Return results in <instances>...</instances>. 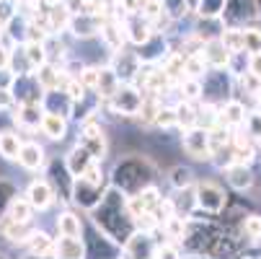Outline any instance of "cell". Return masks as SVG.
Wrapping results in <instances>:
<instances>
[{"label":"cell","mask_w":261,"mask_h":259,"mask_svg":"<svg viewBox=\"0 0 261 259\" xmlns=\"http://www.w3.org/2000/svg\"><path fill=\"white\" fill-rule=\"evenodd\" d=\"M23 259H55L52 254H26Z\"/></svg>","instance_id":"cell-49"},{"label":"cell","mask_w":261,"mask_h":259,"mask_svg":"<svg viewBox=\"0 0 261 259\" xmlns=\"http://www.w3.org/2000/svg\"><path fill=\"white\" fill-rule=\"evenodd\" d=\"M11 96L16 104H42L44 99V88L39 86L34 73H21V76H13L11 78V86H8Z\"/></svg>","instance_id":"cell-4"},{"label":"cell","mask_w":261,"mask_h":259,"mask_svg":"<svg viewBox=\"0 0 261 259\" xmlns=\"http://www.w3.org/2000/svg\"><path fill=\"white\" fill-rule=\"evenodd\" d=\"M47 181L52 184L55 197L60 195V200H62V202H70V192H72V174L65 169V163L52 161V166H49V179H47Z\"/></svg>","instance_id":"cell-17"},{"label":"cell","mask_w":261,"mask_h":259,"mask_svg":"<svg viewBox=\"0 0 261 259\" xmlns=\"http://www.w3.org/2000/svg\"><path fill=\"white\" fill-rule=\"evenodd\" d=\"M21 50L31 65V70H36L39 65H44L49 57H47V42H21Z\"/></svg>","instance_id":"cell-33"},{"label":"cell","mask_w":261,"mask_h":259,"mask_svg":"<svg viewBox=\"0 0 261 259\" xmlns=\"http://www.w3.org/2000/svg\"><path fill=\"white\" fill-rule=\"evenodd\" d=\"M16 163H21L26 171H39L47 163V151L39 143H34V140L21 143V151H18V161Z\"/></svg>","instance_id":"cell-19"},{"label":"cell","mask_w":261,"mask_h":259,"mask_svg":"<svg viewBox=\"0 0 261 259\" xmlns=\"http://www.w3.org/2000/svg\"><path fill=\"white\" fill-rule=\"evenodd\" d=\"M36 228L31 226V220H26V223H21V220H11L8 215L0 218V233H3L6 241L16 244V246H26V241L31 239Z\"/></svg>","instance_id":"cell-15"},{"label":"cell","mask_w":261,"mask_h":259,"mask_svg":"<svg viewBox=\"0 0 261 259\" xmlns=\"http://www.w3.org/2000/svg\"><path fill=\"white\" fill-rule=\"evenodd\" d=\"M199 52H202V57H204V62H207L210 70H225V67H228L230 52L222 47L220 36H212V39H207V42L202 44Z\"/></svg>","instance_id":"cell-18"},{"label":"cell","mask_w":261,"mask_h":259,"mask_svg":"<svg viewBox=\"0 0 261 259\" xmlns=\"http://www.w3.org/2000/svg\"><path fill=\"white\" fill-rule=\"evenodd\" d=\"M91 218L96 223V231L103 233L111 244H124L132 231H135V220L127 213V195L117 187L103 190V197L96 207H91Z\"/></svg>","instance_id":"cell-1"},{"label":"cell","mask_w":261,"mask_h":259,"mask_svg":"<svg viewBox=\"0 0 261 259\" xmlns=\"http://www.w3.org/2000/svg\"><path fill=\"white\" fill-rule=\"evenodd\" d=\"M103 197V184L101 181H91L86 176H75L72 179V192H70V200L81 205L83 210H91L101 202Z\"/></svg>","instance_id":"cell-7"},{"label":"cell","mask_w":261,"mask_h":259,"mask_svg":"<svg viewBox=\"0 0 261 259\" xmlns=\"http://www.w3.org/2000/svg\"><path fill=\"white\" fill-rule=\"evenodd\" d=\"M256 8H258V16H261V0H256Z\"/></svg>","instance_id":"cell-51"},{"label":"cell","mask_w":261,"mask_h":259,"mask_svg":"<svg viewBox=\"0 0 261 259\" xmlns=\"http://www.w3.org/2000/svg\"><path fill=\"white\" fill-rule=\"evenodd\" d=\"M197 210H204L210 215H220L228 202V192L215 181H199L197 184Z\"/></svg>","instance_id":"cell-6"},{"label":"cell","mask_w":261,"mask_h":259,"mask_svg":"<svg viewBox=\"0 0 261 259\" xmlns=\"http://www.w3.org/2000/svg\"><path fill=\"white\" fill-rule=\"evenodd\" d=\"M135 197L140 200V205H142L145 210H153V207L158 205V200H161V192H158L155 184H147V187H142L140 192H135Z\"/></svg>","instance_id":"cell-40"},{"label":"cell","mask_w":261,"mask_h":259,"mask_svg":"<svg viewBox=\"0 0 261 259\" xmlns=\"http://www.w3.org/2000/svg\"><path fill=\"white\" fill-rule=\"evenodd\" d=\"M42 114H44V106H42V104H16V106L11 109L13 125H16L18 130H23V132L39 130Z\"/></svg>","instance_id":"cell-12"},{"label":"cell","mask_w":261,"mask_h":259,"mask_svg":"<svg viewBox=\"0 0 261 259\" xmlns=\"http://www.w3.org/2000/svg\"><path fill=\"white\" fill-rule=\"evenodd\" d=\"M168 181L173 190H181V187H189V184H194V171L189 166H173L171 174H168Z\"/></svg>","instance_id":"cell-37"},{"label":"cell","mask_w":261,"mask_h":259,"mask_svg":"<svg viewBox=\"0 0 261 259\" xmlns=\"http://www.w3.org/2000/svg\"><path fill=\"white\" fill-rule=\"evenodd\" d=\"M75 78L83 83L86 91H93L96 88V81H98V67L96 65H86V67H81V73H78Z\"/></svg>","instance_id":"cell-44"},{"label":"cell","mask_w":261,"mask_h":259,"mask_svg":"<svg viewBox=\"0 0 261 259\" xmlns=\"http://www.w3.org/2000/svg\"><path fill=\"white\" fill-rule=\"evenodd\" d=\"M140 65H142V62H140L137 52L122 47V50L114 52V57H111V65H109V67L117 73V78H119L122 83H132V78H135V73H137Z\"/></svg>","instance_id":"cell-13"},{"label":"cell","mask_w":261,"mask_h":259,"mask_svg":"<svg viewBox=\"0 0 261 259\" xmlns=\"http://www.w3.org/2000/svg\"><path fill=\"white\" fill-rule=\"evenodd\" d=\"M243 127H246V135H248L251 140H261V109H253V112H246Z\"/></svg>","instance_id":"cell-42"},{"label":"cell","mask_w":261,"mask_h":259,"mask_svg":"<svg viewBox=\"0 0 261 259\" xmlns=\"http://www.w3.org/2000/svg\"><path fill=\"white\" fill-rule=\"evenodd\" d=\"M88 249L81 236H60L55 241V259H86Z\"/></svg>","instance_id":"cell-20"},{"label":"cell","mask_w":261,"mask_h":259,"mask_svg":"<svg viewBox=\"0 0 261 259\" xmlns=\"http://www.w3.org/2000/svg\"><path fill=\"white\" fill-rule=\"evenodd\" d=\"M181 259H210L207 254H202V251H194V254H189V256H181Z\"/></svg>","instance_id":"cell-50"},{"label":"cell","mask_w":261,"mask_h":259,"mask_svg":"<svg viewBox=\"0 0 261 259\" xmlns=\"http://www.w3.org/2000/svg\"><path fill=\"white\" fill-rule=\"evenodd\" d=\"M155 231H132V236L122 244L124 249V256L127 259H155V251L161 246V241H155Z\"/></svg>","instance_id":"cell-3"},{"label":"cell","mask_w":261,"mask_h":259,"mask_svg":"<svg viewBox=\"0 0 261 259\" xmlns=\"http://www.w3.org/2000/svg\"><path fill=\"white\" fill-rule=\"evenodd\" d=\"M21 135L16 130H3L0 132V156L6 161H18V151H21Z\"/></svg>","instance_id":"cell-28"},{"label":"cell","mask_w":261,"mask_h":259,"mask_svg":"<svg viewBox=\"0 0 261 259\" xmlns=\"http://www.w3.org/2000/svg\"><path fill=\"white\" fill-rule=\"evenodd\" d=\"M26 200H29V205L34 207V210H47L57 197H55V190H52V184L47 181V179H36V181H31L29 184V190H26Z\"/></svg>","instance_id":"cell-16"},{"label":"cell","mask_w":261,"mask_h":259,"mask_svg":"<svg viewBox=\"0 0 261 259\" xmlns=\"http://www.w3.org/2000/svg\"><path fill=\"white\" fill-rule=\"evenodd\" d=\"M111 176H114V184H111V187L122 190L124 195H135L142 187H147V184H153L155 166L145 156H129V158H124L114 166V174Z\"/></svg>","instance_id":"cell-2"},{"label":"cell","mask_w":261,"mask_h":259,"mask_svg":"<svg viewBox=\"0 0 261 259\" xmlns=\"http://www.w3.org/2000/svg\"><path fill=\"white\" fill-rule=\"evenodd\" d=\"M57 231L60 236H83V220L75 213L65 210L57 215Z\"/></svg>","instance_id":"cell-30"},{"label":"cell","mask_w":261,"mask_h":259,"mask_svg":"<svg viewBox=\"0 0 261 259\" xmlns=\"http://www.w3.org/2000/svg\"><path fill=\"white\" fill-rule=\"evenodd\" d=\"M0 259H8V254H3V251H0Z\"/></svg>","instance_id":"cell-52"},{"label":"cell","mask_w":261,"mask_h":259,"mask_svg":"<svg viewBox=\"0 0 261 259\" xmlns=\"http://www.w3.org/2000/svg\"><path fill=\"white\" fill-rule=\"evenodd\" d=\"M178 91H181V99H184V101H192V104L204 96L199 78H181V81H178Z\"/></svg>","instance_id":"cell-36"},{"label":"cell","mask_w":261,"mask_h":259,"mask_svg":"<svg viewBox=\"0 0 261 259\" xmlns=\"http://www.w3.org/2000/svg\"><path fill=\"white\" fill-rule=\"evenodd\" d=\"M39 130H42L49 140H65V135H67V117L60 114V112H47V109H44Z\"/></svg>","instance_id":"cell-24"},{"label":"cell","mask_w":261,"mask_h":259,"mask_svg":"<svg viewBox=\"0 0 261 259\" xmlns=\"http://www.w3.org/2000/svg\"><path fill=\"white\" fill-rule=\"evenodd\" d=\"M18 195V187L11 181V179H0V218H3L13 202V197Z\"/></svg>","instance_id":"cell-38"},{"label":"cell","mask_w":261,"mask_h":259,"mask_svg":"<svg viewBox=\"0 0 261 259\" xmlns=\"http://www.w3.org/2000/svg\"><path fill=\"white\" fill-rule=\"evenodd\" d=\"M6 215H8L11 220H21V223H26V220H31V215H34V207L29 205L26 197H18V195H16Z\"/></svg>","instance_id":"cell-35"},{"label":"cell","mask_w":261,"mask_h":259,"mask_svg":"<svg viewBox=\"0 0 261 259\" xmlns=\"http://www.w3.org/2000/svg\"><path fill=\"white\" fill-rule=\"evenodd\" d=\"M217 120H220V106H217L215 101H204V104L197 109V127L210 130V127L217 125Z\"/></svg>","instance_id":"cell-34"},{"label":"cell","mask_w":261,"mask_h":259,"mask_svg":"<svg viewBox=\"0 0 261 259\" xmlns=\"http://www.w3.org/2000/svg\"><path fill=\"white\" fill-rule=\"evenodd\" d=\"M241 233H246L248 239H256L261 236V215L258 213H248L243 220H241Z\"/></svg>","instance_id":"cell-41"},{"label":"cell","mask_w":261,"mask_h":259,"mask_svg":"<svg viewBox=\"0 0 261 259\" xmlns=\"http://www.w3.org/2000/svg\"><path fill=\"white\" fill-rule=\"evenodd\" d=\"M26 249H29V254H52L55 256V239L36 228L31 233V239L26 241Z\"/></svg>","instance_id":"cell-31"},{"label":"cell","mask_w":261,"mask_h":259,"mask_svg":"<svg viewBox=\"0 0 261 259\" xmlns=\"http://www.w3.org/2000/svg\"><path fill=\"white\" fill-rule=\"evenodd\" d=\"M122 86V81L117 78V73L111 70L109 65L106 67H98V81H96V96L101 99V101H109L111 96L117 93V88Z\"/></svg>","instance_id":"cell-26"},{"label":"cell","mask_w":261,"mask_h":259,"mask_svg":"<svg viewBox=\"0 0 261 259\" xmlns=\"http://www.w3.org/2000/svg\"><path fill=\"white\" fill-rule=\"evenodd\" d=\"M248 70L253 73L256 78H261V52H258V55H251V57H248Z\"/></svg>","instance_id":"cell-48"},{"label":"cell","mask_w":261,"mask_h":259,"mask_svg":"<svg viewBox=\"0 0 261 259\" xmlns=\"http://www.w3.org/2000/svg\"><path fill=\"white\" fill-rule=\"evenodd\" d=\"M171 202H173V213H176V215L192 218V213L197 210V190H194V184L176 190V195L171 197Z\"/></svg>","instance_id":"cell-25"},{"label":"cell","mask_w":261,"mask_h":259,"mask_svg":"<svg viewBox=\"0 0 261 259\" xmlns=\"http://www.w3.org/2000/svg\"><path fill=\"white\" fill-rule=\"evenodd\" d=\"M93 158H91V153L86 151V148L78 143L75 148H72V151L65 156V169L72 174V179H75V176H81L86 169H88V163H91Z\"/></svg>","instance_id":"cell-27"},{"label":"cell","mask_w":261,"mask_h":259,"mask_svg":"<svg viewBox=\"0 0 261 259\" xmlns=\"http://www.w3.org/2000/svg\"><path fill=\"white\" fill-rule=\"evenodd\" d=\"M98 34H101V39H103L106 50H111V52L122 50V47H124V42H127V36H124V26H122V21H119V18H106Z\"/></svg>","instance_id":"cell-21"},{"label":"cell","mask_w":261,"mask_h":259,"mask_svg":"<svg viewBox=\"0 0 261 259\" xmlns=\"http://www.w3.org/2000/svg\"><path fill=\"white\" fill-rule=\"evenodd\" d=\"M155 259H181L176 244H161L158 251H155Z\"/></svg>","instance_id":"cell-46"},{"label":"cell","mask_w":261,"mask_h":259,"mask_svg":"<svg viewBox=\"0 0 261 259\" xmlns=\"http://www.w3.org/2000/svg\"><path fill=\"white\" fill-rule=\"evenodd\" d=\"M150 213H153V218L158 220V226H161V223H166V220H168L171 215H176V213H173V202H171V197H168V200H163V197H161V200H158V205H155Z\"/></svg>","instance_id":"cell-45"},{"label":"cell","mask_w":261,"mask_h":259,"mask_svg":"<svg viewBox=\"0 0 261 259\" xmlns=\"http://www.w3.org/2000/svg\"><path fill=\"white\" fill-rule=\"evenodd\" d=\"M13 106H16V101H13L11 91L8 88H0V112H11Z\"/></svg>","instance_id":"cell-47"},{"label":"cell","mask_w":261,"mask_h":259,"mask_svg":"<svg viewBox=\"0 0 261 259\" xmlns=\"http://www.w3.org/2000/svg\"><path fill=\"white\" fill-rule=\"evenodd\" d=\"M225 176H228V184L236 192H248L256 184V176H253L251 166H243V163H230L225 169Z\"/></svg>","instance_id":"cell-22"},{"label":"cell","mask_w":261,"mask_h":259,"mask_svg":"<svg viewBox=\"0 0 261 259\" xmlns=\"http://www.w3.org/2000/svg\"><path fill=\"white\" fill-rule=\"evenodd\" d=\"M173 112H176V127L184 132V130H189V127H197V106L192 101H178L173 106Z\"/></svg>","instance_id":"cell-29"},{"label":"cell","mask_w":261,"mask_h":259,"mask_svg":"<svg viewBox=\"0 0 261 259\" xmlns=\"http://www.w3.org/2000/svg\"><path fill=\"white\" fill-rule=\"evenodd\" d=\"M142 99H145V93H142L137 86L122 83L114 96H111L109 101H101V104H106L109 109H114V112L122 114V117H135L137 109H140V104H142Z\"/></svg>","instance_id":"cell-5"},{"label":"cell","mask_w":261,"mask_h":259,"mask_svg":"<svg viewBox=\"0 0 261 259\" xmlns=\"http://www.w3.org/2000/svg\"><path fill=\"white\" fill-rule=\"evenodd\" d=\"M222 6H225V0H197L194 11L199 13V18H220Z\"/></svg>","instance_id":"cell-39"},{"label":"cell","mask_w":261,"mask_h":259,"mask_svg":"<svg viewBox=\"0 0 261 259\" xmlns=\"http://www.w3.org/2000/svg\"><path fill=\"white\" fill-rule=\"evenodd\" d=\"M207 62L202 57V52H189V55H184V78H204V73H207Z\"/></svg>","instance_id":"cell-32"},{"label":"cell","mask_w":261,"mask_h":259,"mask_svg":"<svg viewBox=\"0 0 261 259\" xmlns=\"http://www.w3.org/2000/svg\"><path fill=\"white\" fill-rule=\"evenodd\" d=\"M86 151L91 153L93 161H103L106 158V151H109V143H106V135L101 130L98 122H91L86 120L83 122V130H81V140H78Z\"/></svg>","instance_id":"cell-10"},{"label":"cell","mask_w":261,"mask_h":259,"mask_svg":"<svg viewBox=\"0 0 261 259\" xmlns=\"http://www.w3.org/2000/svg\"><path fill=\"white\" fill-rule=\"evenodd\" d=\"M122 21V26H124V36L135 44V47H140V44H145L150 36L155 34L153 29H150V21L147 18H142L140 13H129V16H122L119 18Z\"/></svg>","instance_id":"cell-14"},{"label":"cell","mask_w":261,"mask_h":259,"mask_svg":"<svg viewBox=\"0 0 261 259\" xmlns=\"http://www.w3.org/2000/svg\"><path fill=\"white\" fill-rule=\"evenodd\" d=\"M258 241H261V236H258Z\"/></svg>","instance_id":"cell-54"},{"label":"cell","mask_w":261,"mask_h":259,"mask_svg":"<svg viewBox=\"0 0 261 259\" xmlns=\"http://www.w3.org/2000/svg\"><path fill=\"white\" fill-rule=\"evenodd\" d=\"M256 99H258V101H261V91H258V93H256Z\"/></svg>","instance_id":"cell-53"},{"label":"cell","mask_w":261,"mask_h":259,"mask_svg":"<svg viewBox=\"0 0 261 259\" xmlns=\"http://www.w3.org/2000/svg\"><path fill=\"white\" fill-rule=\"evenodd\" d=\"M103 16L98 13H91V11H75L70 13V21H67V29L72 31V36H78V39H91L96 36L103 26Z\"/></svg>","instance_id":"cell-11"},{"label":"cell","mask_w":261,"mask_h":259,"mask_svg":"<svg viewBox=\"0 0 261 259\" xmlns=\"http://www.w3.org/2000/svg\"><path fill=\"white\" fill-rule=\"evenodd\" d=\"M220 18L225 21V26H246L248 21L261 18V16L256 8V0H225Z\"/></svg>","instance_id":"cell-8"},{"label":"cell","mask_w":261,"mask_h":259,"mask_svg":"<svg viewBox=\"0 0 261 259\" xmlns=\"http://www.w3.org/2000/svg\"><path fill=\"white\" fill-rule=\"evenodd\" d=\"M243 120H246V106H243V101L228 99L225 104L220 106V120H217V125H225V127L236 130V127H243Z\"/></svg>","instance_id":"cell-23"},{"label":"cell","mask_w":261,"mask_h":259,"mask_svg":"<svg viewBox=\"0 0 261 259\" xmlns=\"http://www.w3.org/2000/svg\"><path fill=\"white\" fill-rule=\"evenodd\" d=\"M181 145L186 156H192L194 161H212V148H210V137L204 127H189L184 130Z\"/></svg>","instance_id":"cell-9"},{"label":"cell","mask_w":261,"mask_h":259,"mask_svg":"<svg viewBox=\"0 0 261 259\" xmlns=\"http://www.w3.org/2000/svg\"><path fill=\"white\" fill-rule=\"evenodd\" d=\"M153 125L161 127V130H171V127H176V112H173V106H163V104H161V109H158V114H155Z\"/></svg>","instance_id":"cell-43"}]
</instances>
